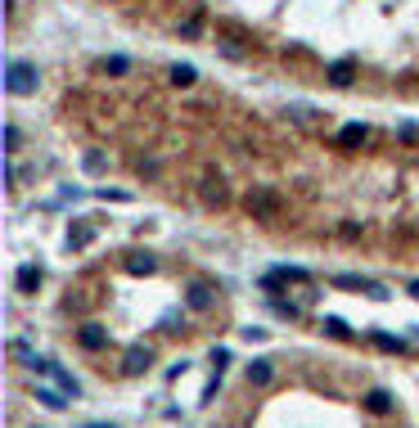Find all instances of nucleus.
I'll use <instances>...</instances> for the list:
<instances>
[{
    "instance_id": "11",
    "label": "nucleus",
    "mask_w": 419,
    "mask_h": 428,
    "mask_svg": "<svg viewBox=\"0 0 419 428\" xmlns=\"http://www.w3.org/2000/svg\"><path fill=\"white\" fill-rule=\"evenodd\" d=\"M18 293H36L41 289V266H18Z\"/></svg>"
},
{
    "instance_id": "15",
    "label": "nucleus",
    "mask_w": 419,
    "mask_h": 428,
    "mask_svg": "<svg viewBox=\"0 0 419 428\" xmlns=\"http://www.w3.org/2000/svg\"><path fill=\"white\" fill-rule=\"evenodd\" d=\"M271 374H275V365L266 356H257L253 365H248V383H271Z\"/></svg>"
},
{
    "instance_id": "4",
    "label": "nucleus",
    "mask_w": 419,
    "mask_h": 428,
    "mask_svg": "<svg viewBox=\"0 0 419 428\" xmlns=\"http://www.w3.org/2000/svg\"><path fill=\"white\" fill-rule=\"evenodd\" d=\"M212 298H216L212 284H203V280H194V284L185 289V307H189V311H207V307H212Z\"/></svg>"
},
{
    "instance_id": "1",
    "label": "nucleus",
    "mask_w": 419,
    "mask_h": 428,
    "mask_svg": "<svg viewBox=\"0 0 419 428\" xmlns=\"http://www.w3.org/2000/svg\"><path fill=\"white\" fill-rule=\"evenodd\" d=\"M36 86H41L36 63H27V59H9L5 63V90L9 95H36Z\"/></svg>"
},
{
    "instance_id": "16",
    "label": "nucleus",
    "mask_w": 419,
    "mask_h": 428,
    "mask_svg": "<svg viewBox=\"0 0 419 428\" xmlns=\"http://www.w3.org/2000/svg\"><path fill=\"white\" fill-rule=\"evenodd\" d=\"M194 81H198L194 63H171V86H194Z\"/></svg>"
},
{
    "instance_id": "10",
    "label": "nucleus",
    "mask_w": 419,
    "mask_h": 428,
    "mask_svg": "<svg viewBox=\"0 0 419 428\" xmlns=\"http://www.w3.org/2000/svg\"><path fill=\"white\" fill-rule=\"evenodd\" d=\"M302 280H307V271H302V266H280V271L266 275V289H275V284H302Z\"/></svg>"
},
{
    "instance_id": "14",
    "label": "nucleus",
    "mask_w": 419,
    "mask_h": 428,
    "mask_svg": "<svg viewBox=\"0 0 419 428\" xmlns=\"http://www.w3.org/2000/svg\"><path fill=\"white\" fill-rule=\"evenodd\" d=\"M365 136H370V131L361 127V122H351V127L338 131V145H342V149H356V145H365Z\"/></svg>"
},
{
    "instance_id": "25",
    "label": "nucleus",
    "mask_w": 419,
    "mask_h": 428,
    "mask_svg": "<svg viewBox=\"0 0 419 428\" xmlns=\"http://www.w3.org/2000/svg\"><path fill=\"white\" fill-rule=\"evenodd\" d=\"M226 360H230V351H226V347H212V365H216V370H221V365H226Z\"/></svg>"
},
{
    "instance_id": "22",
    "label": "nucleus",
    "mask_w": 419,
    "mask_h": 428,
    "mask_svg": "<svg viewBox=\"0 0 419 428\" xmlns=\"http://www.w3.org/2000/svg\"><path fill=\"white\" fill-rule=\"evenodd\" d=\"M203 194H207V198H216V203H226V185H221V180H207Z\"/></svg>"
},
{
    "instance_id": "5",
    "label": "nucleus",
    "mask_w": 419,
    "mask_h": 428,
    "mask_svg": "<svg viewBox=\"0 0 419 428\" xmlns=\"http://www.w3.org/2000/svg\"><path fill=\"white\" fill-rule=\"evenodd\" d=\"M149 365H154V351H149V347H140V342L127 347V356H122V370H127V374H145Z\"/></svg>"
},
{
    "instance_id": "7",
    "label": "nucleus",
    "mask_w": 419,
    "mask_h": 428,
    "mask_svg": "<svg viewBox=\"0 0 419 428\" xmlns=\"http://www.w3.org/2000/svg\"><path fill=\"white\" fill-rule=\"evenodd\" d=\"M127 275H154L158 271V257L154 253H127Z\"/></svg>"
},
{
    "instance_id": "9",
    "label": "nucleus",
    "mask_w": 419,
    "mask_h": 428,
    "mask_svg": "<svg viewBox=\"0 0 419 428\" xmlns=\"http://www.w3.org/2000/svg\"><path fill=\"white\" fill-rule=\"evenodd\" d=\"M45 374H50V379H54V383H59V388H63V393H68V397H81V383H77V379L68 374V370H59V365H54V360H45Z\"/></svg>"
},
{
    "instance_id": "23",
    "label": "nucleus",
    "mask_w": 419,
    "mask_h": 428,
    "mask_svg": "<svg viewBox=\"0 0 419 428\" xmlns=\"http://www.w3.org/2000/svg\"><path fill=\"white\" fill-rule=\"evenodd\" d=\"M275 311H280V316H289V320H298V316H302V311L293 307V302H275Z\"/></svg>"
},
{
    "instance_id": "6",
    "label": "nucleus",
    "mask_w": 419,
    "mask_h": 428,
    "mask_svg": "<svg viewBox=\"0 0 419 428\" xmlns=\"http://www.w3.org/2000/svg\"><path fill=\"white\" fill-rule=\"evenodd\" d=\"M77 342H81L86 351H104V347H109V329H104V325H81L77 329Z\"/></svg>"
},
{
    "instance_id": "2",
    "label": "nucleus",
    "mask_w": 419,
    "mask_h": 428,
    "mask_svg": "<svg viewBox=\"0 0 419 428\" xmlns=\"http://www.w3.org/2000/svg\"><path fill=\"white\" fill-rule=\"evenodd\" d=\"M334 289H361V293H370V298H379V302L388 298L384 284H379V280H365V275H334Z\"/></svg>"
},
{
    "instance_id": "3",
    "label": "nucleus",
    "mask_w": 419,
    "mask_h": 428,
    "mask_svg": "<svg viewBox=\"0 0 419 428\" xmlns=\"http://www.w3.org/2000/svg\"><path fill=\"white\" fill-rule=\"evenodd\" d=\"M248 212L271 221V216L280 212V194H275V189H253V194H248Z\"/></svg>"
},
{
    "instance_id": "18",
    "label": "nucleus",
    "mask_w": 419,
    "mask_h": 428,
    "mask_svg": "<svg viewBox=\"0 0 419 428\" xmlns=\"http://www.w3.org/2000/svg\"><path fill=\"white\" fill-rule=\"evenodd\" d=\"M320 329H325V334H334V338H347V334H351L347 320H338V316H325V320H320Z\"/></svg>"
},
{
    "instance_id": "19",
    "label": "nucleus",
    "mask_w": 419,
    "mask_h": 428,
    "mask_svg": "<svg viewBox=\"0 0 419 428\" xmlns=\"http://www.w3.org/2000/svg\"><path fill=\"white\" fill-rule=\"evenodd\" d=\"M374 347H384V351H406V338H393V334H374Z\"/></svg>"
},
{
    "instance_id": "13",
    "label": "nucleus",
    "mask_w": 419,
    "mask_h": 428,
    "mask_svg": "<svg viewBox=\"0 0 419 428\" xmlns=\"http://www.w3.org/2000/svg\"><path fill=\"white\" fill-rule=\"evenodd\" d=\"M365 411L370 415H388V411H393V397H388L384 388H370V393H365Z\"/></svg>"
},
{
    "instance_id": "21",
    "label": "nucleus",
    "mask_w": 419,
    "mask_h": 428,
    "mask_svg": "<svg viewBox=\"0 0 419 428\" xmlns=\"http://www.w3.org/2000/svg\"><path fill=\"white\" fill-rule=\"evenodd\" d=\"M18 145H23V136H18V127L9 122L5 127V154H18Z\"/></svg>"
},
{
    "instance_id": "20",
    "label": "nucleus",
    "mask_w": 419,
    "mask_h": 428,
    "mask_svg": "<svg viewBox=\"0 0 419 428\" xmlns=\"http://www.w3.org/2000/svg\"><path fill=\"white\" fill-rule=\"evenodd\" d=\"M68 244H72V248H86V244H90V225H72V230H68Z\"/></svg>"
},
{
    "instance_id": "8",
    "label": "nucleus",
    "mask_w": 419,
    "mask_h": 428,
    "mask_svg": "<svg viewBox=\"0 0 419 428\" xmlns=\"http://www.w3.org/2000/svg\"><path fill=\"white\" fill-rule=\"evenodd\" d=\"M36 402H41V406H45V411H63V406H68V402H72V397H68V393H63V388H59V383H54V388H36Z\"/></svg>"
},
{
    "instance_id": "17",
    "label": "nucleus",
    "mask_w": 419,
    "mask_h": 428,
    "mask_svg": "<svg viewBox=\"0 0 419 428\" xmlns=\"http://www.w3.org/2000/svg\"><path fill=\"white\" fill-rule=\"evenodd\" d=\"M127 68H131V59H122V54H109V59H100V72H109V77H122Z\"/></svg>"
},
{
    "instance_id": "24",
    "label": "nucleus",
    "mask_w": 419,
    "mask_h": 428,
    "mask_svg": "<svg viewBox=\"0 0 419 428\" xmlns=\"http://www.w3.org/2000/svg\"><path fill=\"white\" fill-rule=\"evenodd\" d=\"M239 334L248 338V342H262V338H266V329H257V325H248V329H239Z\"/></svg>"
},
{
    "instance_id": "12",
    "label": "nucleus",
    "mask_w": 419,
    "mask_h": 428,
    "mask_svg": "<svg viewBox=\"0 0 419 428\" xmlns=\"http://www.w3.org/2000/svg\"><path fill=\"white\" fill-rule=\"evenodd\" d=\"M334 86H347L351 77H356V59H338V63H329V72H325Z\"/></svg>"
}]
</instances>
